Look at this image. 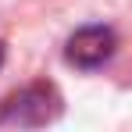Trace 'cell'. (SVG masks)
<instances>
[{"label":"cell","instance_id":"1","mask_svg":"<svg viewBox=\"0 0 132 132\" xmlns=\"http://www.w3.org/2000/svg\"><path fill=\"white\" fill-rule=\"evenodd\" d=\"M57 93L50 86H29L22 93H14L4 111H0V121L4 125H43L57 114Z\"/></svg>","mask_w":132,"mask_h":132},{"label":"cell","instance_id":"2","mask_svg":"<svg viewBox=\"0 0 132 132\" xmlns=\"http://www.w3.org/2000/svg\"><path fill=\"white\" fill-rule=\"evenodd\" d=\"M114 46H118V39H114L111 29H104V25H86V29H79V32L68 39L64 57H68V64H75V68H100L111 54H114Z\"/></svg>","mask_w":132,"mask_h":132},{"label":"cell","instance_id":"3","mask_svg":"<svg viewBox=\"0 0 132 132\" xmlns=\"http://www.w3.org/2000/svg\"><path fill=\"white\" fill-rule=\"evenodd\" d=\"M0 64H4V43H0Z\"/></svg>","mask_w":132,"mask_h":132}]
</instances>
